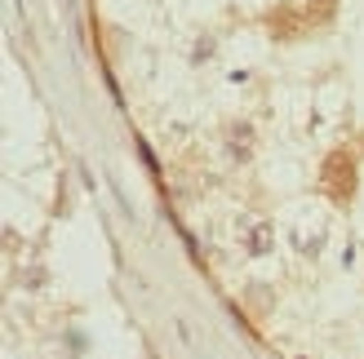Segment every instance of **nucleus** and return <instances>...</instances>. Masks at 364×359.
<instances>
[{
  "label": "nucleus",
  "instance_id": "1",
  "mask_svg": "<svg viewBox=\"0 0 364 359\" xmlns=\"http://www.w3.org/2000/svg\"><path fill=\"white\" fill-rule=\"evenodd\" d=\"M240 240H245V253L267 258L271 248H276V226H271L267 218H245L240 222Z\"/></svg>",
  "mask_w": 364,
  "mask_h": 359
},
{
  "label": "nucleus",
  "instance_id": "2",
  "mask_svg": "<svg viewBox=\"0 0 364 359\" xmlns=\"http://www.w3.org/2000/svg\"><path fill=\"white\" fill-rule=\"evenodd\" d=\"M227 151H231V160H245L253 155V124H231L227 129Z\"/></svg>",
  "mask_w": 364,
  "mask_h": 359
}]
</instances>
